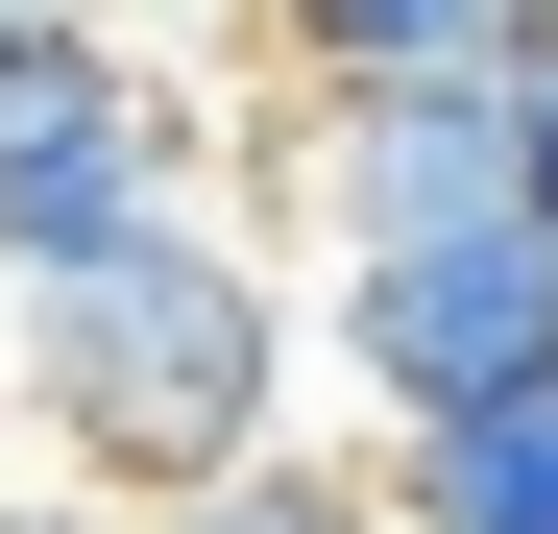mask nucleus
Instances as JSON below:
<instances>
[{"label": "nucleus", "instance_id": "1", "mask_svg": "<svg viewBox=\"0 0 558 534\" xmlns=\"http://www.w3.org/2000/svg\"><path fill=\"white\" fill-rule=\"evenodd\" d=\"M292 389H316V292H292L219 195H170L146 243L0 292V413H25L73 486H122V510H195L219 462H267Z\"/></svg>", "mask_w": 558, "mask_h": 534}, {"label": "nucleus", "instance_id": "6", "mask_svg": "<svg viewBox=\"0 0 558 534\" xmlns=\"http://www.w3.org/2000/svg\"><path fill=\"white\" fill-rule=\"evenodd\" d=\"M267 73H461V49H534V0H243Z\"/></svg>", "mask_w": 558, "mask_h": 534}, {"label": "nucleus", "instance_id": "9", "mask_svg": "<svg viewBox=\"0 0 558 534\" xmlns=\"http://www.w3.org/2000/svg\"><path fill=\"white\" fill-rule=\"evenodd\" d=\"M534 25H558V0H534Z\"/></svg>", "mask_w": 558, "mask_h": 534}, {"label": "nucleus", "instance_id": "3", "mask_svg": "<svg viewBox=\"0 0 558 534\" xmlns=\"http://www.w3.org/2000/svg\"><path fill=\"white\" fill-rule=\"evenodd\" d=\"M195 170H219V98H195L146 25H0V292L146 243Z\"/></svg>", "mask_w": 558, "mask_h": 534}, {"label": "nucleus", "instance_id": "4", "mask_svg": "<svg viewBox=\"0 0 558 534\" xmlns=\"http://www.w3.org/2000/svg\"><path fill=\"white\" fill-rule=\"evenodd\" d=\"M558 365V219H437V243H340L316 267V389L364 437L413 413H486Z\"/></svg>", "mask_w": 558, "mask_h": 534}, {"label": "nucleus", "instance_id": "2", "mask_svg": "<svg viewBox=\"0 0 558 534\" xmlns=\"http://www.w3.org/2000/svg\"><path fill=\"white\" fill-rule=\"evenodd\" d=\"M243 170H267V219L316 267L437 243V219H534V98H510V49H461V73H267Z\"/></svg>", "mask_w": 558, "mask_h": 534}, {"label": "nucleus", "instance_id": "7", "mask_svg": "<svg viewBox=\"0 0 558 534\" xmlns=\"http://www.w3.org/2000/svg\"><path fill=\"white\" fill-rule=\"evenodd\" d=\"M510 98H534V219H558V25L510 49Z\"/></svg>", "mask_w": 558, "mask_h": 534}, {"label": "nucleus", "instance_id": "5", "mask_svg": "<svg viewBox=\"0 0 558 534\" xmlns=\"http://www.w3.org/2000/svg\"><path fill=\"white\" fill-rule=\"evenodd\" d=\"M389 534H558V365L389 437Z\"/></svg>", "mask_w": 558, "mask_h": 534}, {"label": "nucleus", "instance_id": "8", "mask_svg": "<svg viewBox=\"0 0 558 534\" xmlns=\"http://www.w3.org/2000/svg\"><path fill=\"white\" fill-rule=\"evenodd\" d=\"M0 25H146V0H0Z\"/></svg>", "mask_w": 558, "mask_h": 534}]
</instances>
